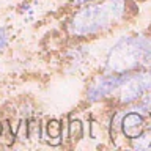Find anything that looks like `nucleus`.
Returning <instances> with one entry per match:
<instances>
[{
  "mask_svg": "<svg viewBox=\"0 0 151 151\" xmlns=\"http://www.w3.org/2000/svg\"><path fill=\"white\" fill-rule=\"evenodd\" d=\"M126 16V0H102L83 5L71 16L68 32L74 38H90L109 30Z\"/></svg>",
  "mask_w": 151,
  "mask_h": 151,
  "instance_id": "obj_1",
  "label": "nucleus"
},
{
  "mask_svg": "<svg viewBox=\"0 0 151 151\" xmlns=\"http://www.w3.org/2000/svg\"><path fill=\"white\" fill-rule=\"evenodd\" d=\"M151 66V38L124 36L106 55L104 69L109 73H132Z\"/></svg>",
  "mask_w": 151,
  "mask_h": 151,
  "instance_id": "obj_2",
  "label": "nucleus"
},
{
  "mask_svg": "<svg viewBox=\"0 0 151 151\" xmlns=\"http://www.w3.org/2000/svg\"><path fill=\"white\" fill-rule=\"evenodd\" d=\"M148 93H151V69H137V73L132 71L120 87V101L132 104Z\"/></svg>",
  "mask_w": 151,
  "mask_h": 151,
  "instance_id": "obj_3",
  "label": "nucleus"
},
{
  "mask_svg": "<svg viewBox=\"0 0 151 151\" xmlns=\"http://www.w3.org/2000/svg\"><path fill=\"white\" fill-rule=\"evenodd\" d=\"M129 74L131 73H109L99 76L90 83L87 90V99L90 102H96L110 96L112 93L120 90V87L129 77Z\"/></svg>",
  "mask_w": 151,
  "mask_h": 151,
  "instance_id": "obj_4",
  "label": "nucleus"
},
{
  "mask_svg": "<svg viewBox=\"0 0 151 151\" xmlns=\"http://www.w3.org/2000/svg\"><path fill=\"white\" fill-rule=\"evenodd\" d=\"M146 127V120L145 115L137 110H129L123 112L121 123H120V131L124 134L129 140H134L135 137H139L143 129Z\"/></svg>",
  "mask_w": 151,
  "mask_h": 151,
  "instance_id": "obj_5",
  "label": "nucleus"
},
{
  "mask_svg": "<svg viewBox=\"0 0 151 151\" xmlns=\"http://www.w3.org/2000/svg\"><path fill=\"white\" fill-rule=\"evenodd\" d=\"M47 137H49L50 145H58L60 143V135H61V123L58 120H49L46 124Z\"/></svg>",
  "mask_w": 151,
  "mask_h": 151,
  "instance_id": "obj_6",
  "label": "nucleus"
},
{
  "mask_svg": "<svg viewBox=\"0 0 151 151\" xmlns=\"http://www.w3.org/2000/svg\"><path fill=\"white\" fill-rule=\"evenodd\" d=\"M132 146H134L135 150H148V148H151V121H150V124H146L143 132L132 140Z\"/></svg>",
  "mask_w": 151,
  "mask_h": 151,
  "instance_id": "obj_7",
  "label": "nucleus"
},
{
  "mask_svg": "<svg viewBox=\"0 0 151 151\" xmlns=\"http://www.w3.org/2000/svg\"><path fill=\"white\" fill-rule=\"evenodd\" d=\"M68 134H69V139L73 142H77L82 139L83 135V126L80 120H71L69 121V126H68Z\"/></svg>",
  "mask_w": 151,
  "mask_h": 151,
  "instance_id": "obj_8",
  "label": "nucleus"
},
{
  "mask_svg": "<svg viewBox=\"0 0 151 151\" xmlns=\"http://www.w3.org/2000/svg\"><path fill=\"white\" fill-rule=\"evenodd\" d=\"M27 137L30 140H40V121L30 120L27 126Z\"/></svg>",
  "mask_w": 151,
  "mask_h": 151,
  "instance_id": "obj_9",
  "label": "nucleus"
},
{
  "mask_svg": "<svg viewBox=\"0 0 151 151\" xmlns=\"http://www.w3.org/2000/svg\"><path fill=\"white\" fill-rule=\"evenodd\" d=\"M8 41H9V32H8V28L6 27H0V54L6 49Z\"/></svg>",
  "mask_w": 151,
  "mask_h": 151,
  "instance_id": "obj_10",
  "label": "nucleus"
},
{
  "mask_svg": "<svg viewBox=\"0 0 151 151\" xmlns=\"http://www.w3.org/2000/svg\"><path fill=\"white\" fill-rule=\"evenodd\" d=\"M91 2H98V0H71V3L76 5V6H83V5L91 3Z\"/></svg>",
  "mask_w": 151,
  "mask_h": 151,
  "instance_id": "obj_11",
  "label": "nucleus"
},
{
  "mask_svg": "<svg viewBox=\"0 0 151 151\" xmlns=\"http://www.w3.org/2000/svg\"><path fill=\"white\" fill-rule=\"evenodd\" d=\"M2 131H3V126H2V123H0V135H2Z\"/></svg>",
  "mask_w": 151,
  "mask_h": 151,
  "instance_id": "obj_12",
  "label": "nucleus"
}]
</instances>
